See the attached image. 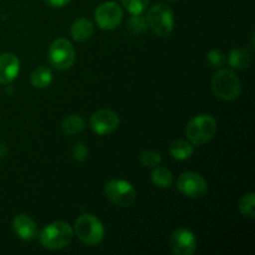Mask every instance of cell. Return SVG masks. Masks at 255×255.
<instances>
[{"mask_svg":"<svg viewBox=\"0 0 255 255\" xmlns=\"http://www.w3.org/2000/svg\"><path fill=\"white\" fill-rule=\"evenodd\" d=\"M37 237L44 248L49 251H59L71 243L74 229L66 222H54L45 227Z\"/></svg>","mask_w":255,"mask_h":255,"instance_id":"obj_1","label":"cell"},{"mask_svg":"<svg viewBox=\"0 0 255 255\" xmlns=\"http://www.w3.org/2000/svg\"><path fill=\"white\" fill-rule=\"evenodd\" d=\"M211 86L213 94L224 101H233L241 95L242 91L238 76L229 69L218 70L212 79Z\"/></svg>","mask_w":255,"mask_h":255,"instance_id":"obj_2","label":"cell"},{"mask_svg":"<svg viewBox=\"0 0 255 255\" xmlns=\"http://www.w3.org/2000/svg\"><path fill=\"white\" fill-rule=\"evenodd\" d=\"M217 132V121L211 115H198L187 125L186 134L193 146H202L211 141Z\"/></svg>","mask_w":255,"mask_h":255,"instance_id":"obj_3","label":"cell"},{"mask_svg":"<svg viewBox=\"0 0 255 255\" xmlns=\"http://www.w3.org/2000/svg\"><path fill=\"white\" fill-rule=\"evenodd\" d=\"M74 233L86 246H97L104 239L105 228L97 217L82 214L75 222Z\"/></svg>","mask_w":255,"mask_h":255,"instance_id":"obj_4","label":"cell"},{"mask_svg":"<svg viewBox=\"0 0 255 255\" xmlns=\"http://www.w3.org/2000/svg\"><path fill=\"white\" fill-rule=\"evenodd\" d=\"M148 27L159 37L168 36L174 26L173 11L163 2L153 5L147 12Z\"/></svg>","mask_w":255,"mask_h":255,"instance_id":"obj_5","label":"cell"},{"mask_svg":"<svg viewBox=\"0 0 255 255\" xmlns=\"http://www.w3.org/2000/svg\"><path fill=\"white\" fill-rule=\"evenodd\" d=\"M104 194L112 204L117 207H129L136 199V189L125 179H111L104 188Z\"/></svg>","mask_w":255,"mask_h":255,"instance_id":"obj_6","label":"cell"},{"mask_svg":"<svg viewBox=\"0 0 255 255\" xmlns=\"http://www.w3.org/2000/svg\"><path fill=\"white\" fill-rule=\"evenodd\" d=\"M76 59L75 47L69 40L56 39L52 41L49 49L50 64L57 70H69Z\"/></svg>","mask_w":255,"mask_h":255,"instance_id":"obj_7","label":"cell"},{"mask_svg":"<svg viewBox=\"0 0 255 255\" xmlns=\"http://www.w3.org/2000/svg\"><path fill=\"white\" fill-rule=\"evenodd\" d=\"M177 188L183 196L189 198H199L207 193L208 183L199 173L184 172L177 179Z\"/></svg>","mask_w":255,"mask_h":255,"instance_id":"obj_8","label":"cell"},{"mask_svg":"<svg viewBox=\"0 0 255 255\" xmlns=\"http://www.w3.org/2000/svg\"><path fill=\"white\" fill-rule=\"evenodd\" d=\"M122 12L121 6L115 1L102 2L95 11V17L99 26L104 30H114L121 24Z\"/></svg>","mask_w":255,"mask_h":255,"instance_id":"obj_9","label":"cell"},{"mask_svg":"<svg viewBox=\"0 0 255 255\" xmlns=\"http://www.w3.org/2000/svg\"><path fill=\"white\" fill-rule=\"evenodd\" d=\"M169 248L176 255H192L197 249L196 236L189 229H177L169 237Z\"/></svg>","mask_w":255,"mask_h":255,"instance_id":"obj_10","label":"cell"},{"mask_svg":"<svg viewBox=\"0 0 255 255\" xmlns=\"http://www.w3.org/2000/svg\"><path fill=\"white\" fill-rule=\"evenodd\" d=\"M90 125L95 133L104 136V134H109L116 131L120 125V119L115 111L104 109L92 115Z\"/></svg>","mask_w":255,"mask_h":255,"instance_id":"obj_11","label":"cell"},{"mask_svg":"<svg viewBox=\"0 0 255 255\" xmlns=\"http://www.w3.org/2000/svg\"><path fill=\"white\" fill-rule=\"evenodd\" d=\"M12 231L22 241H34L39 236L37 231V224L35 223L34 219L30 218L26 214H19L12 219Z\"/></svg>","mask_w":255,"mask_h":255,"instance_id":"obj_12","label":"cell"},{"mask_svg":"<svg viewBox=\"0 0 255 255\" xmlns=\"http://www.w3.org/2000/svg\"><path fill=\"white\" fill-rule=\"evenodd\" d=\"M20 71V61L11 52L0 55V84H10L17 77Z\"/></svg>","mask_w":255,"mask_h":255,"instance_id":"obj_13","label":"cell"},{"mask_svg":"<svg viewBox=\"0 0 255 255\" xmlns=\"http://www.w3.org/2000/svg\"><path fill=\"white\" fill-rule=\"evenodd\" d=\"M94 32V25L89 19L80 17L71 25V35L76 41H85L90 39Z\"/></svg>","mask_w":255,"mask_h":255,"instance_id":"obj_14","label":"cell"},{"mask_svg":"<svg viewBox=\"0 0 255 255\" xmlns=\"http://www.w3.org/2000/svg\"><path fill=\"white\" fill-rule=\"evenodd\" d=\"M193 144L186 139H176L171 143L169 152L171 156L177 161H186L193 154Z\"/></svg>","mask_w":255,"mask_h":255,"instance_id":"obj_15","label":"cell"},{"mask_svg":"<svg viewBox=\"0 0 255 255\" xmlns=\"http://www.w3.org/2000/svg\"><path fill=\"white\" fill-rule=\"evenodd\" d=\"M152 183L158 188L167 189L173 184V176H172L171 171L164 167H153L151 173Z\"/></svg>","mask_w":255,"mask_h":255,"instance_id":"obj_16","label":"cell"},{"mask_svg":"<svg viewBox=\"0 0 255 255\" xmlns=\"http://www.w3.org/2000/svg\"><path fill=\"white\" fill-rule=\"evenodd\" d=\"M52 81V72L49 67L40 66L35 69L30 75V82L36 89H45Z\"/></svg>","mask_w":255,"mask_h":255,"instance_id":"obj_17","label":"cell"},{"mask_svg":"<svg viewBox=\"0 0 255 255\" xmlns=\"http://www.w3.org/2000/svg\"><path fill=\"white\" fill-rule=\"evenodd\" d=\"M228 62L233 69L243 70L251 66L252 56L247 50L244 49H234L229 54Z\"/></svg>","mask_w":255,"mask_h":255,"instance_id":"obj_18","label":"cell"},{"mask_svg":"<svg viewBox=\"0 0 255 255\" xmlns=\"http://www.w3.org/2000/svg\"><path fill=\"white\" fill-rule=\"evenodd\" d=\"M85 121L79 115H70L62 121V129L65 133L74 136V134L80 133L84 129Z\"/></svg>","mask_w":255,"mask_h":255,"instance_id":"obj_19","label":"cell"},{"mask_svg":"<svg viewBox=\"0 0 255 255\" xmlns=\"http://www.w3.org/2000/svg\"><path fill=\"white\" fill-rule=\"evenodd\" d=\"M239 211L244 217L253 219L255 216V194L253 192L247 193L239 201Z\"/></svg>","mask_w":255,"mask_h":255,"instance_id":"obj_20","label":"cell"},{"mask_svg":"<svg viewBox=\"0 0 255 255\" xmlns=\"http://www.w3.org/2000/svg\"><path fill=\"white\" fill-rule=\"evenodd\" d=\"M148 29L146 16L142 14H132L131 19L128 20V30L134 35L143 34Z\"/></svg>","mask_w":255,"mask_h":255,"instance_id":"obj_21","label":"cell"},{"mask_svg":"<svg viewBox=\"0 0 255 255\" xmlns=\"http://www.w3.org/2000/svg\"><path fill=\"white\" fill-rule=\"evenodd\" d=\"M139 161H141V163L143 166L152 167L153 168V167L159 166V163L162 161V157L158 152L149 151L148 149V151L141 152V154H139Z\"/></svg>","mask_w":255,"mask_h":255,"instance_id":"obj_22","label":"cell"},{"mask_svg":"<svg viewBox=\"0 0 255 255\" xmlns=\"http://www.w3.org/2000/svg\"><path fill=\"white\" fill-rule=\"evenodd\" d=\"M149 0H121L122 5L128 10L131 14H143L148 6Z\"/></svg>","mask_w":255,"mask_h":255,"instance_id":"obj_23","label":"cell"},{"mask_svg":"<svg viewBox=\"0 0 255 255\" xmlns=\"http://www.w3.org/2000/svg\"><path fill=\"white\" fill-rule=\"evenodd\" d=\"M207 62L213 69H221L224 62H226V57H224V54L221 50L214 49L207 54Z\"/></svg>","mask_w":255,"mask_h":255,"instance_id":"obj_24","label":"cell"},{"mask_svg":"<svg viewBox=\"0 0 255 255\" xmlns=\"http://www.w3.org/2000/svg\"><path fill=\"white\" fill-rule=\"evenodd\" d=\"M87 154H89V149H87V147L82 142H77L74 146V148H72V156H74L76 161H85L87 158Z\"/></svg>","mask_w":255,"mask_h":255,"instance_id":"obj_25","label":"cell"},{"mask_svg":"<svg viewBox=\"0 0 255 255\" xmlns=\"http://www.w3.org/2000/svg\"><path fill=\"white\" fill-rule=\"evenodd\" d=\"M47 5L52 7H62L70 2V0H45Z\"/></svg>","mask_w":255,"mask_h":255,"instance_id":"obj_26","label":"cell"},{"mask_svg":"<svg viewBox=\"0 0 255 255\" xmlns=\"http://www.w3.org/2000/svg\"><path fill=\"white\" fill-rule=\"evenodd\" d=\"M167 1H171V2H176V1H179V0H167Z\"/></svg>","mask_w":255,"mask_h":255,"instance_id":"obj_27","label":"cell"}]
</instances>
